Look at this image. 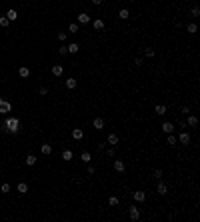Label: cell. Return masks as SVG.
I'll return each instance as SVG.
<instances>
[{"label": "cell", "instance_id": "cell-28", "mask_svg": "<svg viewBox=\"0 0 200 222\" xmlns=\"http://www.w3.org/2000/svg\"><path fill=\"white\" fill-rule=\"evenodd\" d=\"M72 156H74L72 150H64V152H62V160H72Z\"/></svg>", "mask_w": 200, "mask_h": 222}, {"label": "cell", "instance_id": "cell-39", "mask_svg": "<svg viewBox=\"0 0 200 222\" xmlns=\"http://www.w3.org/2000/svg\"><path fill=\"white\" fill-rule=\"evenodd\" d=\"M134 64H136V66H140V64H144V60H142V58H136V60H134Z\"/></svg>", "mask_w": 200, "mask_h": 222}, {"label": "cell", "instance_id": "cell-13", "mask_svg": "<svg viewBox=\"0 0 200 222\" xmlns=\"http://www.w3.org/2000/svg\"><path fill=\"white\" fill-rule=\"evenodd\" d=\"M92 28L100 32V30H104V22H102L100 18H96V20H92Z\"/></svg>", "mask_w": 200, "mask_h": 222}, {"label": "cell", "instance_id": "cell-20", "mask_svg": "<svg viewBox=\"0 0 200 222\" xmlns=\"http://www.w3.org/2000/svg\"><path fill=\"white\" fill-rule=\"evenodd\" d=\"M198 124V118L194 116V114H188V122H186V126H196Z\"/></svg>", "mask_w": 200, "mask_h": 222}, {"label": "cell", "instance_id": "cell-8", "mask_svg": "<svg viewBox=\"0 0 200 222\" xmlns=\"http://www.w3.org/2000/svg\"><path fill=\"white\" fill-rule=\"evenodd\" d=\"M18 76H20V78H28V76H30V68H28V66H20V68H18Z\"/></svg>", "mask_w": 200, "mask_h": 222}, {"label": "cell", "instance_id": "cell-19", "mask_svg": "<svg viewBox=\"0 0 200 222\" xmlns=\"http://www.w3.org/2000/svg\"><path fill=\"white\" fill-rule=\"evenodd\" d=\"M162 130H164L166 134L174 132V124H172V122H164V124H162Z\"/></svg>", "mask_w": 200, "mask_h": 222}, {"label": "cell", "instance_id": "cell-23", "mask_svg": "<svg viewBox=\"0 0 200 222\" xmlns=\"http://www.w3.org/2000/svg\"><path fill=\"white\" fill-rule=\"evenodd\" d=\"M66 88H70V90L76 88V78H66Z\"/></svg>", "mask_w": 200, "mask_h": 222}, {"label": "cell", "instance_id": "cell-17", "mask_svg": "<svg viewBox=\"0 0 200 222\" xmlns=\"http://www.w3.org/2000/svg\"><path fill=\"white\" fill-rule=\"evenodd\" d=\"M154 112H156V116H164V114H166V106H164V104H156Z\"/></svg>", "mask_w": 200, "mask_h": 222}, {"label": "cell", "instance_id": "cell-30", "mask_svg": "<svg viewBox=\"0 0 200 222\" xmlns=\"http://www.w3.org/2000/svg\"><path fill=\"white\" fill-rule=\"evenodd\" d=\"M176 142H178V138H176V136H174V134L170 132V134H168V144H172V146H174V144H176Z\"/></svg>", "mask_w": 200, "mask_h": 222}, {"label": "cell", "instance_id": "cell-22", "mask_svg": "<svg viewBox=\"0 0 200 222\" xmlns=\"http://www.w3.org/2000/svg\"><path fill=\"white\" fill-rule=\"evenodd\" d=\"M108 144H112V146H114V144H118V134H108Z\"/></svg>", "mask_w": 200, "mask_h": 222}, {"label": "cell", "instance_id": "cell-34", "mask_svg": "<svg viewBox=\"0 0 200 222\" xmlns=\"http://www.w3.org/2000/svg\"><path fill=\"white\" fill-rule=\"evenodd\" d=\"M56 38H58L60 42H64V40H66V32H58V36H56Z\"/></svg>", "mask_w": 200, "mask_h": 222}, {"label": "cell", "instance_id": "cell-26", "mask_svg": "<svg viewBox=\"0 0 200 222\" xmlns=\"http://www.w3.org/2000/svg\"><path fill=\"white\" fill-rule=\"evenodd\" d=\"M18 192H20V194H26V192H28V184H26V182H20V184H18Z\"/></svg>", "mask_w": 200, "mask_h": 222}, {"label": "cell", "instance_id": "cell-41", "mask_svg": "<svg viewBox=\"0 0 200 222\" xmlns=\"http://www.w3.org/2000/svg\"><path fill=\"white\" fill-rule=\"evenodd\" d=\"M94 172H96V170H94V166H92V164H88V174H94Z\"/></svg>", "mask_w": 200, "mask_h": 222}, {"label": "cell", "instance_id": "cell-27", "mask_svg": "<svg viewBox=\"0 0 200 222\" xmlns=\"http://www.w3.org/2000/svg\"><path fill=\"white\" fill-rule=\"evenodd\" d=\"M78 30H80V26H78V24H76V22H72V24L68 26V32H70V34H76Z\"/></svg>", "mask_w": 200, "mask_h": 222}, {"label": "cell", "instance_id": "cell-33", "mask_svg": "<svg viewBox=\"0 0 200 222\" xmlns=\"http://www.w3.org/2000/svg\"><path fill=\"white\" fill-rule=\"evenodd\" d=\"M8 24H10V20L6 16H0V26H8Z\"/></svg>", "mask_w": 200, "mask_h": 222}, {"label": "cell", "instance_id": "cell-3", "mask_svg": "<svg viewBox=\"0 0 200 222\" xmlns=\"http://www.w3.org/2000/svg\"><path fill=\"white\" fill-rule=\"evenodd\" d=\"M10 110H12V104L6 98H0V114H8Z\"/></svg>", "mask_w": 200, "mask_h": 222}, {"label": "cell", "instance_id": "cell-38", "mask_svg": "<svg viewBox=\"0 0 200 222\" xmlns=\"http://www.w3.org/2000/svg\"><path fill=\"white\" fill-rule=\"evenodd\" d=\"M40 94H42V96H46V94H48V88H46V86H42V88H40Z\"/></svg>", "mask_w": 200, "mask_h": 222}, {"label": "cell", "instance_id": "cell-12", "mask_svg": "<svg viewBox=\"0 0 200 222\" xmlns=\"http://www.w3.org/2000/svg\"><path fill=\"white\" fill-rule=\"evenodd\" d=\"M4 16H6V18H8V20H10V22H14V20H16V18H18V12H16V10H14V8H10V10H8V12H6V14H4Z\"/></svg>", "mask_w": 200, "mask_h": 222}, {"label": "cell", "instance_id": "cell-24", "mask_svg": "<svg viewBox=\"0 0 200 222\" xmlns=\"http://www.w3.org/2000/svg\"><path fill=\"white\" fill-rule=\"evenodd\" d=\"M186 30H188V34H196V30H198V26H196L194 22H190V24L186 26Z\"/></svg>", "mask_w": 200, "mask_h": 222}, {"label": "cell", "instance_id": "cell-40", "mask_svg": "<svg viewBox=\"0 0 200 222\" xmlns=\"http://www.w3.org/2000/svg\"><path fill=\"white\" fill-rule=\"evenodd\" d=\"M106 154H108V156L112 158V156H114V148H108V150H106Z\"/></svg>", "mask_w": 200, "mask_h": 222}, {"label": "cell", "instance_id": "cell-9", "mask_svg": "<svg viewBox=\"0 0 200 222\" xmlns=\"http://www.w3.org/2000/svg\"><path fill=\"white\" fill-rule=\"evenodd\" d=\"M92 126H94L96 130H102V128H104V118H100V116L94 118V120H92Z\"/></svg>", "mask_w": 200, "mask_h": 222}, {"label": "cell", "instance_id": "cell-15", "mask_svg": "<svg viewBox=\"0 0 200 222\" xmlns=\"http://www.w3.org/2000/svg\"><path fill=\"white\" fill-rule=\"evenodd\" d=\"M80 160H82L84 164H90V160H92V154H90L88 150H84V152L80 154Z\"/></svg>", "mask_w": 200, "mask_h": 222}, {"label": "cell", "instance_id": "cell-43", "mask_svg": "<svg viewBox=\"0 0 200 222\" xmlns=\"http://www.w3.org/2000/svg\"><path fill=\"white\" fill-rule=\"evenodd\" d=\"M0 176H2V172H0Z\"/></svg>", "mask_w": 200, "mask_h": 222}, {"label": "cell", "instance_id": "cell-2", "mask_svg": "<svg viewBox=\"0 0 200 222\" xmlns=\"http://www.w3.org/2000/svg\"><path fill=\"white\" fill-rule=\"evenodd\" d=\"M128 216H130V220H140V208L136 204H132L128 208Z\"/></svg>", "mask_w": 200, "mask_h": 222}, {"label": "cell", "instance_id": "cell-11", "mask_svg": "<svg viewBox=\"0 0 200 222\" xmlns=\"http://www.w3.org/2000/svg\"><path fill=\"white\" fill-rule=\"evenodd\" d=\"M114 170H116V172H124V170H126L124 160H114Z\"/></svg>", "mask_w": 200, "mask_h": 222}, {"label": "cell", "instance_id": "cell-42", "mask_svg": "<svg viewBox=\"0 0 200 222\" xmlns=\"http://www.w3.org/2000/svg\"><path fill=\"white\" fill-rule=\"evenodd\" d=\"M92 4H94V6H100V4H102V0H92Z\"/></svg>", "mask_w": 200, "mask_h": 222}, {"label": "cell", "instance_id": "cell-29", "mask_svg": "<svg viewBox=\"0 0 200 222\" xmlns=\"http://www.w3.org/2000/svg\"><path fill=\"white\" fill-rule=\"evenodd\" d=\"M190 14H192V18H198V16H200V8H198V6H192Z\"/></svg>", "mask_w": 200, "mask_h": 222}, {"label": "cell", "instance_id": "cell-14", "mask_svg": "<svg viewBox=\"0 0 200 222\" xmlns=\"http://www.w3.org/2000/svg\"><path fill=\"white\" fill-rule=\"evenodd\" d=\"M52 74H54V76H62V74H64L62 64H54V66H52Z\"/></svg>", "mask_w": 200, "mask_h": 222}, {"label": "cell", "instance_id": "cell-35", "mask_svg": "<svg viewBox=\"0 0 200 222\" xmlns=\"http://www.w3.org/2000/svg\"><path fill=\"white\" fill-rule=\"evenodd\" d=\"M0 190H2L4 194H6V192H10V184H2V186H0Z\"/></svg>", "mask_w": 200, "mask_h": 222}, {"label": "cell", "instance_id": "cell-18", "mask_svg": "<svg viewBox=\"0 0 200 222\" xmlns=\"http://www.w3.org/2000/svg\"><path fill=\"white\" fill-rule=\"evenodd\" d=\"M40 152H42V154H46V156H48V154H52V144H42V146H40Z\"/></svg>", "mask_w": 200, "mask_h": 222}, {"label": "cell", "instance_id": "cell-36", "mask_svg": "<svg viewBox=\"0 0 200 222\" xmlns=\"http://www.w3.org/2000/svg\"><path fill=\"white\" fill-rule=\"evenodd\" d=\"M58 52H60V56H64V54H68V50H66V46H60V48H58Z\"/></svg>", "mask_w": 200, "mask_h": 222}, {"label": "cell", "instance_id": "cell-37", "mask_svg": "<svg viewBox=\"0 0 200 222\" xmlns=\"http://www.w3.org/2000/svg\"><path fill=\"white\" fill-rule=\"evenodd\" d=\"M154 178H156V180H160V178H162V170H154Z\"/></svg>", "mask_w": 200, "mask_h": 222}, {"label": "cell", "instance_id": "cell-5", "mask_svg": "<svg viewBox=\"0 0 200 222\" xmlns=\"http://www.w3.org/2000/svg\"><path fill=\"white\" fill-rule=\"evenodd\" d=\"M132 198H134L136 202H144V200H146V192H142V190H136V192L132 194Z\"/></svg>", "mask_w": 200, "mask_h": 222}, {"label": "cell", "instance_id": "cell-6", "mask_svg": "<svg viewBox=\"0 0 200 222\" xmlns=\"http://www.w3.org/2000/svg\"><path fill=\"white\" fill-rule=\"evenodd\" d=\"M70 136H72L74 140H82V138H84V130H82V128H74V130L70 132Z\"/></svg>", "mask_w": 200, "mask_h": 222}, {"label": "cell", "instance_id": "cell-25", "mask_svg": "<svg viewBox=\"0 0 200 222\" xmlns=\"http://www.w3.org/2000/svg\"><path fill=\"white\" fill-rule=\"evenodd\" d=\"M26 164H28V166H34V164H36V156H34V154H28V156H26Z\"/></svg>", "mask_w": 200, "mask_h": 222}, {"label": "cell", "instance_id": "cell-7", "mask_svg": "<svg viewBox=\"0 0 200 222\" xmlns=\"http://www.w3.org/2000/svg\"><path fill=\"white\" fill-rule=\"evenodd\" d=\"M156 192H158L160 196H166V194H168V186H166L164 182H158V186H156Z\"/></svg>", "mask_w": 200, "mask_h": 222}, {"label": "cell", "instance_id": "cell-32", "mask_svg": "<svg viewBox=\"0 0 200 222\" xmlns=\"http://www.w3.org/2000/svg\"><path fill=\"white\" fill-rule=\"evenodd\" d=\"M108 204H110V206H118V198H116V196H110V198H108Z\"/></svg>", "mask_w": 200, "mask_h": 222}, {"label": "cell", "instance_id": "cell-4", "mask_svg": "<svg viewBox=\"0 0 200 222\" xmlns=\"http://www.w3.org/2000/svg\"><path fill=\"white\" fill-rule=\"evenodd\" d=\"M178 142L188 146V144H190V134L186 132V130H182V132H180V136H178Z\"/></svg>", "mask_w": 200, "mask_h": 222}, {"label": "cell", "instance_id": "cell-31", "mask_svg": "<svg viewBox=\"0 0 200 222\" xmlns=\"http://www.w3.org/2000/svg\"><path fill=\"white\" fill-rule=\"evenodd\" d=\"M144 54H146V56H150V58H152V56H156L154 48H144Z\"/></svg>", "mask_w": 200, "mask_h": 222}, {"label": "cell", "instance_id": "cell-21", "mask_svg": "<svg viewBox=\"0 0 200 222\" xmlns=\"http://www.w3.org/2000/svg\"><path fill=\"white\" fill-rule=\"evenodd\" d=\"M66 50H68L70 54H76V52L80 50V46L76 44V42H72V44H68V46H66Z\"/></svg>", "mask_w": 200, "mask_h": 222}, {"label": "cell", "instance_id": "cell-16", "mask_svg": "<svg viewBox=\"0 0 200 222\" xmlns=\"http://www.w3.org/2000/svg\"><path fill=\"white\" fill-rule=\"evenodd\" d=\"M118 18H120V20H126V18H130V12H128V8H120V10H118Z\"/></svg>", "mask_w": 200, "mask_h": 222}, {"label": "cell", "instance_id": "cell-1", "mask_svg": "<svg viewBox=\"0 0 200 222\" xmlns=\"http://www.w3.org/2000/svg\"><path fill=\"white\" fill-rule=\"evenodd\" d=\"M2 130H4V132H12V134H16L18 130H20V120H18L16 116H12V118H6V120L2 122Z\"/></svg>", "mask_w": 200, "mask_h": 222}, {"label": "cell", "instance_id": "cell-10", "mask_svg": "<svg viewBox=\"0 0 200 222\" xmlns=\"http://www.w3.org/2000/svg\"><path fill=\"white\" fill-rule=\"evenodd\" d=\"M76 18H78V24H88V22H90V16H88L86 12H80Z\"/></svg>", "mask_w": 200, "mask_h": 222}]
</instances>
